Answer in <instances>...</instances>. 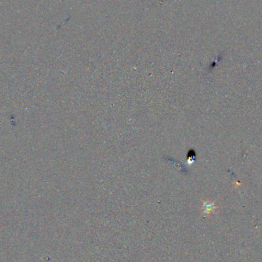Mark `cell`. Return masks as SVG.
<instances>
[{
    "label": "cell",
    "instance_id": "obj_1",
    "mask_svg": "<svg viewBox=\"0 0 262 262\" xmlns=\"http://www.w3.org/2000/svg\"><path fill=\"white\" fill-rule=\"evenodd\" d=\"M216 209H217V207L215 206L214 203H211V202H204L203 210H204V213H205L206 215H209L210 213L213 212Z\"/></svg>",
    "mask_w": 262,
    "mask_h": 262
}]
</instances>
